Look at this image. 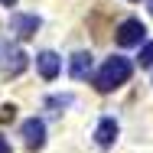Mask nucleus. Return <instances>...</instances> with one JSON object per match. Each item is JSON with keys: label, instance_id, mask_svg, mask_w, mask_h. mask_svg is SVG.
<instances>
[{"label": "nucleus", "instance_id": "2", "mask_svg": "<svg viewBox=\"0 0 153 153\" xmlns=\"http://www.w3.org/2000/svg\"><path fill=\"white\" fill-rule=\"evenodd\" d=\"M143 36H147V26L140 23V20H124L121 26H117V42L121 46H140L143 42Z\"/></svg>", "mask_w": 153, "mask_h": 153}, {"label": "nucleus", "instance_id": "9", "mask_svg": "<svg viewBox=\"0 0 153 153\" xmlns=\"http://www.w3.org/2000/svg\"><path fill=\"white\" fill-rule=\"evenodd\" d=\"M140 65H143V68H153V42H147V46H143V49H140Z\"/></svg>", "mask_w": 153, "mask_h": 153}, {"label": "nucleus", "instance_id": "7", "mask_svg": "<svg viewBox=\"0 0 153 153\" xmlns=\"http://www.w3.org/2000/svg\"><path fill=\"white\" fill-rule=\"evenodd\" d=\"M36 65H39V75H42L46 82H52V78L59 75V68H62V59L56 56V52H49V49H46V52H39V56H36Z\"/></svg>", "mask_w": 153, "mask_h": 153}, {"label": "nucleus", "instance_id": "6", "mask_svg": "<svg viewBox=\"0 0 153 153\" xmlns=\"http://www.w3.org/2000/svg\"><path fill=\"white\" fill-rule=\"evenodd\" d=\"M91 52H75L72 59H68V75L75 78V82H82V78H88L91 75Z\"/></svg>", "mask_w": 153, "mask_h": 153}, {"label": "nucleus", "instance_id": "12", "mask_svg": "<svg viewBox=\"0 0 153 153\" xmlns=\"http://www.w3.org/2000/svg\"><path fill=\"white\" fill-rule=\"evenodd\" d=\"M0 3H3V7H13V3H16V0H0Z\"/></svg>", "mask_w": 153, "mask_h": 153}, {"label": "nucleus", "instance_id": "3", "mask_svg": "<svg viewBox=\"0 0 153 153\" xmlns=\"http://www.w3.org/2000/svg\"><path fill=\"white\" fill-rule=\"evenodd\" d=\"M20 134H23V143H26L30 150H42V143H46V124L39 121V117H30V121H23Z\"/></svg>", "mask_w": 153, "mask_h": 153}, {"label": "nucleus", "instance_id": "13", "mask_svg": "<svg viewBox=\"0 0 153 153\" xmlns=\"http://www.w3.org/2000/svg\"><path fill=\"white\" fill-rule=\"evenodd\" d=\"M150 13H153V0H150Z\"/></svg>", "mask_w": 153, "mask_h": 153}, {"label": "nucleus", "instance_id": "8", "mask_svg": "<svg viewBox=\"0 0 153 153\" xmlns=\"http://www.w3.org/2000/svg\"><path fill=\"white\" fill-rule=\"evenodd\" d=\"M3 65H7V75H20L23 68H26V52L23 49H7L3 52Z\"/></svg>", "mask_w": 153, "mask_h": 153}, {"label": "nucleus", "instance_id": "4", "mask_svg": "<svg viewBox=\"0 0 153 153\" xmlns=\"http://www.w3.org/2000/svg\"><path fill=\"white\" fill-rule=\"evenodd\" d=\"M39 16H33V13H13L10 16V30L16 33L20 39H33L36 33H39Z\"/></svg>", "mask_w": 153, "mask_h": 153}, {"label": "nucleus", "instance_id": "5", "mask_svg": "<svg viewBox=\"0 0 153 153\" xmlns=\"http://www.w3.org/2000/svg\"><path fill=\"white\" fill-rule=\"evenodd\" d=\"M114 140H117V121L114 117H101L98 130H94V143L101 150H108V147H114Z\"/></svg>", "mask_w": 153, "mask_h": 153}, {"label": "nucleus", "instance_id": "11", "mask_svg": "<svg viewBox=\"0 0 153 153\" xmlns=\"http://www.w3.org/2000/svg\"><path fill=\"white\" fill-rule=\"evenodd\" d=\"M0 153H10V143H7L3 137H0Z\"/></svg>", "mask_w": 153, "mask_h": 153}, {"label": "nucleus", "instance_id": "1", "mask_svg": "<svg viewBox=\"0 0 153 153\" xmlns=\"http://www.w3.org/2000/svg\"><path fill=\"white\" fill-rule=\"evenodd\" d=\"M134 75V62L124 59V56H114V59H108L101 68H98V75H94V88L101 94L114 91V88H121L124 82Z\"/></svg>", "mask_w": 153, "mask_h": 153}, {"label": "nucleus", "instance_id": "10", "mask_svg": "<svg viewBox=\"0 0 153 153\" xmlns=\"http://www.w3.org/2000/svg\"><path fill=\"white\" fill-rule=\"evenodd\" d=\"M46 104H49V108H68V104H72V94H62V98H49Z\"/></svg>", "mask_w": 153, "mask_h": 153}]
</instances>
